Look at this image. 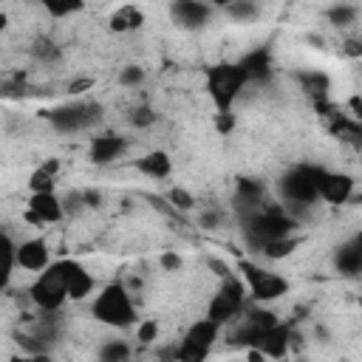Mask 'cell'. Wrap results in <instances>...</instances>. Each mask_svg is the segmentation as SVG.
I'll return each mask as SVG.
<instances>
[{
	"mask_svg": "<svg viewBox=\"0 0 362 362\" xmlns=\"http://www.w3.org/2000/svg\"><path fill=\"white\" fill-rule=\"evenodd\" d=\"M246 85H249V74L240 62H218L206 68V93L215 105V113H229Z\"/></svg>",
	"mask_w": 362,
	"mask_h": 362,
	"instance_id": "cell-1",
	"label": "cell"
},
{
	"mask_svg": "<svg viewBox=\"0 0 362 362\" xmlns=\"http://www.w3.org/2000/svg\"><path fill=\"white\" fill-rule=\"evenodd\" d=\"M90 317L110 328H130L136 322V308H133L130 291L122 283H107L90 303Z\"/></svg>",
	"mask_w": 362,
	"mask_h": 362,
	"instance_id": "cell-2",
	"label": "cell"
},
{
	"mask_svg": "<svg viewBox=\"0 0 362 362\" xmlns=\"http://www.w3.org/2000/svg\"><path fill=\"white\" fill-rule=\"evenodd\" d=\"M34 305H40L42 311H59L68 300V277H65V266L62 260L51 263L45 272L37 274V280L28 288Z\"/></svg>",
	"mask_w": 362,
	"mask_h": 362,
	"instance_id": "cell-3",
	"label": "cell"
},
{
	"mask_svg": "<svg viewBox=\"0 0 362 362\" xmlns=\"http://www.w3.org/2000/svg\"><path fill=\"white\" fill-rule=\"evenodd\" d=\"M240 272H243V283H246L252 300H257V303H274L283 294H288V280L280 277L277 272H266L249 260L240 263Z\"/></svg>",
	"mask_w": 362,
	"mask_h": 362,
	"instance_id": "cell-4",
	"label": "cell"
},
{
	"mask_svg": "<svg viewBox=\"0 0 362 362\" xmlns=\"http://www.w3.org/2000/svg\"><path fill=\"white\" fill-rule=\"evenodd\" d=\"M243 303H246V283H240V280H235L229 274L221 283V288L212 294V300L206 305V317L215 320L218 325H226V322H232L240 314Z\"/></svg>",
	"mask_w": 362,
	"mask_h": 362,
	"instance_id": "cell-5",
	"label": "cell"
},
{
	"mask_svg": "<svg viewBox=\"0 0 362 362\" xmlns=\"http://www.w3.org/2000/svg\"><path fill=\"white\" fill-rule=\"evenodd\" d=\"M320 173H322V170H314V167H297V170H291L288 175H283L280 189H283L286 201L300 204V206L314 204V201L320 198V192H317V178H320Z\"/></svg>",
	"mask_w": 362,
	"mask_h": 362,
	"instance_id": "cell-6",
	"label": "cell"
},
{
	"mask_svg": "<svg viewBox=\"0 0 362 362\" xmlns=\"http://www.w3.org/2000/svg\"><path fill=\"white\" fill-rule=\"evenodd\" d=\"M317 192H320V201L325 204H348L351 195H354V178L348 173H328L322 170L320 178H317Z\"/></svg>",
	"mask_w": 362,
	"mask_h": 362,
	"instance_id": "cell-7",
	"label": "cell"
},
{
	"mask_svg": "<svg viewBox=\"0 0 362 362\" xmlns=\"http://www.w3.org/2000/svg\"><path fill=\"white\" fill-rule=\"evenodd\" d=\"M65 215V204L54 195V192H40L28 198V209H25V221L45 226V223H57Z\"/></svg>",
	"mask_w": 362,
	"mask_h": 362,
	"instance_id": "cell-8",
	"label": "cell"
},
{
	"mask_svg": "<svg viewBox=\"0 0 362 362\" xmlns=\"http://www.w3.org/2000/svg\"><path fill=\"white\" fill-rule=\"evenodd\" d=\"M17 266L25 269V272H45L51 266V252H48V243L40 240V238H31V240H23L17 243Z\"/></svg>",
	"mask_w": 362,
	"mask_h": 362,
	"instance_id": "cell-9",
	"label": "cell"
},
{
	"mask_svg": "<svg viewBox=\"0 0 362 362\" xmlns=\"http://www.w3.org/2000/svg\"><path fill=\"white\" fill-rule=\"evenodd\" d=\"M127 150V139L124 136H119V133H102V136H93V141H90V161L93 164H110V161H116L122 153Z\"/></svg>",
	"mask_w": 362,
	"mask_h": 362,
	"instance_id": "cell-10",
	"label": "cell"
},
{
	"mask_svg": "<svg viewBox=\"0 0 362 362\" xmlns=\"http://www.w3.org/2000/svg\"><path fill=\"white\" fill-rule=\"evenodd\" d=\"M288 345H291V331H288V325H280V322H277L274 328H266V331H260L252 348H260L266 356H272V359H280V356H286Z\"/></svg>",
	"mask_w": 362,
	"mask_h": 362,
	"instance_id": "cell-11",
	"label": "cell"
},
{
	"mask_svg": "<svg viewBox=\"0 0 362 362\" xmlns=\"http://www.w3.org/2000/svg\"><path fill=\"white\" fill-rule=\"evenodd\" d=\"M62 266H65V277H68V300L79 303V300L90 297V291H93V274L85 272V266L76 263V260H62Z\"/></svg>",
	"mask_w": 362,
	"mask_h": 362,
	"instance_id": "cell-12",
	"label": "cell"
},
{
	"mask_svg": "<svg viewBox=\"0 0 362 362\" xmlns=\"http://www.w3.org/2000/svg\"><path fill=\"white\" fill-rule=\"evenodd\" d=\"M90 119H93V116H90V107H88V105H71V107H59V110L51 113L54 127H57V130H68V133L88 127Z\"/></svg>",
	"mask_w": 362,
	"mask_h": 362,
	"instance_id": "cell-13",
	"label": "cell"
},
{
	"mask_svg": "<svg viewBox=\"0 0 362 362\" xmlns=\"http://www.w3.org/2000/svg\"><path fill=\"white\" fill-rule=\"evenodd\" d=\"M218 334H221V325H218L215 320H209V317H201V320H195V322L187 328L184 342H189V345H195V348H204V351H212Z\"/></svg>",
	"mask_w": 362,
	"mask_h": 362,
	"instance_id": "cell-14",
	"label": "cell"
},
{
	"mask_svg": "<svg viewBox=\"0 0 362 362\" xmlns=\"http://www.w3.org/2000/svg\"><path fill=\"white\" fill-rule=\"evenodd\" d=\"M170 14H173L175 23L184 25V28H201V25L209 20L212 8L204 6V3H189V0H184V3H175V6L170 8Z\"/></svg>",
	"mask_w": 362,
	"mask_h": 362,
	"instance_id": "cell-15",
	"label": "cell"
},
{
	"mask_svg": "<svg viewBox=\"0 0 362 362\" xmlns=\"http://www.w3.org/2000/svg\"><path fill=\"white\" fill-rule=\"evenodd\" d=\"M136 170H139L141 175L153 178V181H161V178H167V175L173 173V161H170V156H167L164 150H150V153H144V156L136 161Z\"/></svg>",
	"mask_w": 362,
	"mask_h": 362,
	"instance_id": "cell-16",
	"label": "cell"
},
{
	"mask_svg": "<svg viewBox=\"0 0 362 362\" xmlns=\"http://www.w3.org/2000/svg\"><path fill=\"white\" fill-rule=\"evenodd\" d=\"M240 65L246 68L249 82H266V79L272 76V57H269L266 48H255V51H249V54L240 59Z\"/></svg>",
	"mask_w": 362,
	"mask_h": 362,
	"instance_id": "cell-17",
	"label": "cell"
},
{
	"mask_svg": "<svg viewBox=\"0 0 362 362\" xmlns=\"http://www.w3.org/2000/svg\"><path fill=\"white\" fill-rule=\"evenodd\" d=\"M144 23V14L136 8V6H122L119 11H113V17H110V28L113 31H130V28H139Z\"/></svg>",
	"mask_w": 362,
	"mask_h": 362,
	"instance_id": "cell-18",
	"label": "cell"
},
{
	"mask_svg": "<svg viewBox=\"0 0 362 362\" xmlns=\"http://www.w3.org/2000/svg\"><path fill=\"white\" fill-rule=\"evenodd\" d=\"M337 269L342 274H359L362 272V252L354 246V243H345L339 252H337Z\"/></svg>",
	"mask_w": 362,
	"mask_h": 362,
	"instance_id": "cell-19",
	"label": "cell"
},
{
	"mask_svg": "<svg viewBox=\"0 0 362 362\" xmlns=\"http://www.w3.org/2000/svg\"><path fill=\"white\" fill-rule=\"evenodd\" d=\"M127 359H130V348L119 339L102 345V351H99V362H127Z\"/></svg>",
	"mask_w": 362,
	"mask_h": 362,
	"instance_id": "cell-20",
	"label": "cell"
},
{
	"mask_svg": "<svg viewBox=\"0 0 362 362\" xmlns=\"http://www.w3.org/2000/svg\"><path fill=\"white\" fill-rule=\"evenodd\" d=\"M356 17H359V8H356V6L339 3V6H331V8H328V20H331L334 25H351V23H356Z\"/></svg>",
	"mask_w": 362,
	"mask_h": 362,
	"instance_id": "cell-21",
	"label": "cell"
},
{
	"mask_svg": "<svg viewBox=\"0 0 362 362\" xmlns=\"http://www.w3.org/2000/svg\"><path fill=\"white\" fill-rule=\"evenodd\" d=\"M300 79H303V90L305 93H311L317 99L328 93V76L325 74H303Z\"/></svg>",
	"mask_w": 362,
	"mask_h": 362,
	"instance_id": "cell-22",
	"label": "cell"
},
{
	"mask_svg": "<svg viewBox=\"0 0 362 362\" xmlns=\"http://www.w3.org/2000/svg\"><path fill=\"white\" fill-rule=\"evenodd\" d=\"M28 189H31V195L54 192V175H51V173H45L42 167H37V170L31 173V178H28Z\"/></svg>",
	"mask_w": 362,
	"mask_h": 362,
	"instance_id": "cell-23",
	"label": "cell"
},
{
	"mask_svg": "<svg viewBox=\"0 0 362 362\" xmlns=\"http://www.w3.org/2000/svg\"><path fill=\"white\" fill-rule=\"evenodd\" d=\"M294 246H297V240L294 238H280V240H269V243H263L260 249H263V255L266 257H286V255H291L294 252Z\"/></svg>",
	"mask_w": 362,
	"mask_h": 362,
	"instance_id": "cell-24",
	"label": "cell"
},
{
	"mask_svg": "<svg viewBox=\"0 0 362 362\" xmlns=\"http://www.w3.org/2000/svg\"><path fill=\"white\" fill-rule=\"evenodd\" d=\"M158 339V320H141L136 325V342L139 345H153Z\"/></svg>",
	"mask_w": 362,
	"mask_h": 362,
	"instance_id": "cell-25",
	"label": "cell"
},
{
	"mask_svg": "<svg viewBox=\"0 0 362 362\" xmlns=\"http://www.w3.org/2000/svg\"><path fill=\"white\" fill-rule=\"evenodd\" d=\"M144 82V68H139V65H124L122 71H119V85L122 88H139Z\"/></svg>",
	"mask_w": 362,
	"mask_h": 362,
	"instance_id": "cell-26",
	"label": "cell"
},
{
	"mask_svg": "<svg viewBox=\"0 0 362 362\" xmlns=\"http://www.w3.org/2000/svg\"><path fill=\"white\" fill-rule=\"evenodd\" d=\"M238 192H240V198H246L249 204H257V201L263 198V184L255 181V178H240Z\"/></svg>",
	"mask_w": 362,
	"mask_h": 362,
	"instance_id": "cell-27",
	"label": "cell"
},
{
	"mask_svg": "<svg viewBox=\"0 0 362 362\" xmlns=\"http://www.w3.org/2000/svg\"><path fill=\"white\" fill-rule=\"evenodd\" d=\"M82 8H85V3H79V0H71V3H45V11L51 17H71V14L82 11Z\"/></svg>",
	"mask_w": 362,
	"mask_h": 362,
	"instance_id": "cell-28",
	"label": "cell"
},
{
	"mask_svg": "<svg viewBox=\"0 0 362 362\" xmlns=\"http://www.w3.org/2000/svg\"><path fill=\"white\" fill-rule=\"evenodd\" d=\"M167 198H170V204H173L175 209H181V212H187V209H192V206H195V198H192L187 189H181V187H173Z\"/></svg>",
	"mask_w": 362,
	"mask_h": 362,
	"instance_id": "cell-29",
	"label": "cell"
},
{
	"mask_svg": "<svg viewBox=\"0 0 362 362\" xmlns=\"http://www.w3.org/2000/svg\"><path fill=\"white\" fill-rule=\"evenodd\" d=\"M226 14L235 17V20H252L257 14V6L255 3H229L226 6Z\"/></svg>",
	"mask_w": 362,
	"mask_h": 362,
	"instance_id": "cell-30",
	"label": "cell"
},
{
	"mask_svg": "<svg viewBox=\"0 0 362 362\" xmlns=\"http://www.w3.org/2000/svg\"><path fill=\"white\" fill-rule=\"evenodd\" d=\"M215 130L221 133V136H229L232 130H235V113L229 110V113H215Z\"/></svg>",
	"mask_w": 362,
	"mask_h": 362,
	"instance_id": "cell-31",
	"label": "cell"
},
{
	"mask_svg": "<svg viewBox=\"0 0 362 362\" xmlns=\"http://www.w3.org/2000/svg\"><path fill=\"white\" fill-rule=\"evenodd\" d=\"M130 122H133L136 127H147V124H153V122H156V113H153L150 107H144V105H141V107H136V110L130 113Z\"/></svg>",
	"mask_w": 362,
	"mask_h": 362,
	"instance_id": "cell-32",
	"label": "cell"
},
{
	"mask_svg": "<svg viewBox=\"0 0 362 362\" xmlns=\"http://www.w3.org/2000/svg\"><path fill=\"white\" fill-rule=\"evenodd\" d=\"M158 263H161V269H164V272H181V266H184V260H181V255H178V252H161Z\"/></svg>",
	"mask_w": 362,
	"mask_h": 362,
	"instance_id": "cell-33",
	"label": "cell"
},
{
	"mask_svg": "<svg viewBox=\"0 0 362 362\" xmlns=\"http://www.w3.org/2000/svg\"><path fill=\"white\" fill-rule=\"evenodd\" d=\"M90 85H93V79H79V82L68 85V93H74V96H76V93H82V90H85V88H90Z\"/></svg>",
	"mask_w": 362,
	"mask_h": 362,
	"instance_id": "cell-34",
	"label": "cell"
},
{
	"mask_svg": "<svg viewBox=\"0 0 362 362\" xmlns=\"http://www.w3.org/2000/svg\"><path fill=\"white\" fill-rule=\"evenodd\" d=\"M246 362H266V354L260 348H246Z\"/></svg>",
	"mask_w": 362,
	"mask_h": 362,
	"instance_id": "cell-35",
	"label": "cell"
},
{
	"mask_svg": "<svg viewBox=\"0 0 362 362\" xmlns=\"http://www.w3.org/2000/svg\"><path fill=\"white\" fill-rule=\"evenodd\" d=\"M42 170L51 173V175H57V173H59V161H57V158H48V161L42 164Z\"/></svg>",
	"mask_w": 362,
	"mask_h": 362,
	"instance_id": "cell-36",
	"label": "cell"
},
{
	"mask_svg": "<svg viewBox=\"0 0 362 362\" xmlns=\"http://www.w3.org/2000/svg\"><path fill=\"white\" fill-rule=\"evenodd\" d=\"M351 107H354V116H359V119H362V99H359V96H354V99H351Z\"/></svg>",
	"mask_w": 362,
	"mask_h": 362,
	"instance_id": "cell-37",
	"label": "cell"
},
{
	"mask_svg": "<svg viewBox=\"0 0 362 362\" xmlns=\"http://www.w3.org/2000/svg\"><path fill=\"white\" fill-rule=\"evenodd\" d=\"M28 362H51V356L48 354H31Z\"/></svg>",
	"mask_w": 362,
	"mask_h": 362,
	"instance_id": "cell-38",
	"label": "cell"
},
{
	"mask_svg": "<svg viewBox=\"0 0 362 362\" xmlns=\"http://www.w3.org/2000/svg\"><path fill=\"white\" fill-rule=\"evenodd\" d=\"M351 243H354V246H356V249H359V252H362V232H359V235H356V238H354V240H351Z\"/></svg>",
	"mask_w": 362,
	"mask_h": 362,
	"instance_id": "cell-39",
	"label": "cell"
},
{
	"mask_svg": "<svg viewBox=\"0 0 362 362\" xmlns=\"http://www.w3.org/2000/svg\"><path fill=\"white\" fill-rule=\"evenodd\" d=\"M8 362H28V356H11Z\"/></svg>",
	"mask_w": 362,
	"mask_h": 362,
	"instance_id": "cell-40",
	"label": "cell"
},
{
	"mask_svg": "<svg viewBox=\"0 0 362 362\" xmlns=\"http://www.w3.org/2000/svg\"><path fill=\"white\" fill-rule=\"evenodd\" d=\"M359 308H362V300H359Z\"/></svg>",
	"mask_w": 362,
	"mask_h": 362,
	"instance_id": "cell-41",
	"label": "cell"
}]
</instances>
